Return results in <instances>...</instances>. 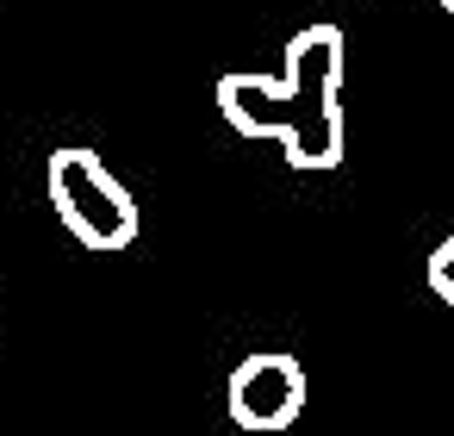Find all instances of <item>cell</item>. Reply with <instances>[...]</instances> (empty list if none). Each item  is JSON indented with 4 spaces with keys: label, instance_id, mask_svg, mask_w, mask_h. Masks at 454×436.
I'll return each instance as SVG.
<instances>
[{
    "label": "cell",
    "instance_id": "6da1fadb",
    "mask_svg": "<svg viewBox=\"0 0 454 436\" xmlns=\"http://www.w3.org/2000/svg\"><path fill=\"white\" fill-rule=\"evenodd\" d=\"M342 32L336 26H305L286 38V69L280 75H224L218 82V113L243 138H280L293 169H336L342 163Z\"/></svg>",
    "mask_w": 454,
    "mask_h": 436
},
{
    "label": "cell",
    "instance_id": "5b68a950",
    "mask_svg": "<svg viewBox=\"0 0 454 436\" xmlns=\"http://www.w3.org/2000/svg\"><path fill=\"white\" fill-rule=\"evenodd\" d=\"M442 13H454V0H442Z\"/></svg>",
    "mask_w": 454,
    "mask_h": 436
},
{
    "label": "cell",
    "instance_id": "3957f363",
    "mask_svg": "<svg viewBox=\"0 0 454 436\" xmlns=\"http://www.w3.org/2000/svg\"><path fill=\"white\" fill-rule=\"evenodd\" d=\"M224 399H231V417L243 430H286L305 411V361L286 349H262V355L237 361Z\"/></svg>",
    "mask_w": 454,
    "mask_h": 436
},
{
    "label": "cell",
    "instance_id": "7a4b0ae2",
    "mask_svg": "<svg viewBox=\"0 0 454 436\" xmlns=\"http://www.w3.org/2000/svg\"><path fill=\"white\" fill-rule=\"evenodd\" d=\"M51 206L63 231L88 250H131L137 243V200L94 150H51Z\"/></svg>",
    "mask_w": 454,
    "mask_h": 436
},
{
    "label": "cell",
    "instance_id": "277c9868",
    "mask_svg": "<svg viewBox=\"0 0 454 436\" xmlns=\"http://www.w3.org/2000/svg\"><path fill=\"white\" fill-rule=\"evenodd\" d=\"M429 293H435L442 305H454V237H442V243L429 250Z\"/></svg>",
    "mask_w": 454,
    "mask_h": 436
}]
</instances>
